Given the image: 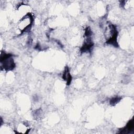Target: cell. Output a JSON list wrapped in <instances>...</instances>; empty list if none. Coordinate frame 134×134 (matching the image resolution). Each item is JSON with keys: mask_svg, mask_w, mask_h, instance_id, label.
Returning a JSON list of instances; mask_svg holds the SVG:
<instances>
[{"mask_svg": "<svg viewBox=\"0 0 134 134\" xmlns=\"http://www.w3.org/2000/svg\"><path fill=\"white\" fill-rule=\"evenodd\" d=\"M104 37L107 43L117 46L118 31L115 25L108 24L106 26L104 30Z\"/></svg>", "mask_w": 134, "mask_h": 134, "instance_id": "cell-1", "label": "cell"}, {"mask_svg": "<svg viewBox=\"0 0 134 134\" xmlns=\"http://www.w3.org/2000/svg\"><path fill=\"white\" fill-rule=\"evenodd\" d=\"M120 100V98L118 97H114V98H113L111 100H110V103L114 105L116 104H117Z\"/></svg>", "mask_w": 134, "mask_h": 134, "instance_id": "cell-5", "label": "cell"}, {"mask_svg": "<svg viewBox=\"0 0 134 134\" xmlns=\"http://www.w3.org/2000/svg\"><path fill=\"white\" fill-rule=\"evenodd\" d=\"M34 21V17L30 13H27L19 20L17 23V28L21 33L27 32L31 28Z\"/></svg>", "mask_w": 134, "mask_h": 134, "instance_id": "cell-2", "label": "cell"}, {"mask_svg": "<svg viewBox=\"0 0 134 134\" xmlns=\"http://www.w3.org/2000/svg\"><path fill=\"white\" fill-rule=\"evenodd\" d=\"M1 68L6 71H11L15 67L12 54L2 52L1 55Z\"/></svg>", "mask_w": 134, "mask_h": 134, "instance_id": "cell-3", "label": "cell"}, {"mask_svg": "<svg viewBox=\"0 0 134 134\" xmlns=\"http://www.w3.org/2000/svg\"><path fill=\"white\" fill-rule=\"evenodd\" d=\"M62 78L66 82L67 85H69L70 84V83L71 82L72 76L70 74V71H69V70L68 66L65 68V69L63 73Z\"/></svg>", "mask_w": 134, "mask_h": 134, "instance_id": "cell-4", "label": "cell"}]
</instances>
